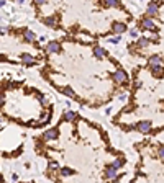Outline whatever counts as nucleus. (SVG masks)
I'll return each instance as SVG.
<instances>
[{
    "instance_id": "1",
    "label": "nucleus",
    "mask_w": 164,
    "mask_h": 183,
    "mask_svg": "<svg viewBox=\"0 0 164 183\" xmlns=\"http://www.w3.org/2000/svg\"><path fill=\"white\" fill-rule=\"evenodd\" d=\"M112 79H113V82L117 83V85H125V83L128 82V75L123 69H117V71L112 74Z\"/></svg>"
},
{
    "instance_id": "2",
    "label": "nucleus",
    "mask_w": 164,
    "mask_h": 183,
    "mask_svg": "<svg viewBox=\"0 0 164 183\" xmlns=\"http://www.w3.org/2000/svg\"><path fill=\"white\" fill-rule=\"evenodd\" d=\"M62 46L59 41H49L48 44L45 46V51L48 52V54H54V52H61Z\"/></svg>"
},
{
    "instance_id": "3",
    "label": "nucleus",
    "mask_w": 164,
    "mask_h": 183,
    "mask_svg": "<svg viewBox=\"0 0 164 183\" xmlns=\"http://www.w3.org/2000/svg\"><path fill=\"white\" fill-rule=\"evenodd\" d=\"M133 128H135L136 131H139V133H149L153 129V124H151V121H139V123H136Z\"/></svg>"
},
{
    "instance_id": "4",
    "label": "nucleus",
    "mask_w": 164,
    "mask_h": 183,
    "mask_svg": "<svg viewBox=\"0 0 164 183\" xmlns=\"http://www.w3.org/2000/svg\"><path fill=\"white\" fill-rule=\"evenodd\" d=\"M57 137H59L57 128H49V129H46L45 134H43V139H45V141H56Z\"/></svg>"
},
{
    "instance_id": "5",
    "label": "nucleus",
    "mask_w": 164,
    "mask_h": 183,
    "mask_svg": "<svg viewBox=\"0 0 164 183\" xmlns=\"http://www.w3.org/2000/svg\"><path fill=\"white\" fill-rule=\"evenodd\" d=\"M127 29H128V26H127V23H123V21H117V23L112 25V31H113L115 34H123Z\"/></svg>"
},
{
    "instance_id": "6",
    "label": "nucleus",
    "mask_w": 164,
    "mask_h": 183,
    "mask_svg": "<svg viewBox=\"0 0 164 183\" xmlns=\"http://www.w3.org/2000/svg\"><path fill=\"white\" fill-rule=\"evenodd\" d=\"M141 28L143 29H148V31H153V29H156V23L153 21V18L146 17L141 20Z\"/></svg>"
},
{
    "instance_id": "7",
    "label": "nucleus",
    "mask_w": 164,
    "mask_h": 183,
    "mask_svg": "<svg viewBox=\"0 0 164 183\" xmlns=\"http://www.w3.org/2000/svg\"><path fill=\"white\" fill-rule=\"evenodd\" d=\"M105 178H107V180H120L118 170H117V168H113V167H108V168H105Z\"/></svg>"
},
{
    "instance_id": "8",
    "label": "nucleus",
    "mask_w": 164,
    "mask_h": 183,
    "mask_svg": "<svg viewBox=\"0 0 164 183\" xmlns=\"http://www.w3.org/2000/svg\"><path fill=\"white\" fill-rule=\"evenodd\" d=\"M158 13H159V3H158V2H151V3L148 5V17L153 18V17H156Z\"/></svg>"
},
{
    "instance_id": "9",
    "label": "nucleus",
    "mask_w": 164,
    "mask_h": 183,
    "mask_svg": "<svg viewBox=\"0 0 164 183\" xmlns=\"http://www.w3.org/2000/svg\"><path fill=\"white\" fill-rule=\"evenodd\" d=\"M102 7H105V8H120L122 3H120V0H102Z\"/></svg>"
},
{
    "instance_id": "10",
    "label": "nucleus",
    "mask_w": 164,
    "mask_h": 183,
    "mask_svg": "<svg viewBox=\"0 0 164 183\" xmlns=\"http://www.w3.org/2000/svg\"><path fill=\"white\" fill-rule=\"evenodd\" d=\"M94 56L98 59V61H102V59L107 57V51L103 49V47H100V46H95L94 47Z\"/></svg>"
},
{
    "instance_id": "11",
    "label": "nucleus",
    "mask_w": 164,
    "mask_h": 183,
    "mask_svg": "<svg viewBox=\"0 0 164 183\" xmlns=\"http://www.w3.org/2000/svg\"><path fill=\"white\" fill-rule=\"evenodd\" d=\"M43 23L49 28H56L57 26V17H45L43 18Z\"/></svg>"
},
{
    "instance_id": "12",
    "label": "nucleus",
    "mask_w": 164,
    "mask_h": 183,
    "mask_svg": "<svg viewBox=\"0 0 164 183\" xmlns=\"http://www.w3.org/2000/svg\"><path fill=\"white\" fill-rule=\"evenodd\" d=\"M23 38L26 43H35L36 41V34L33 33V31H30V29H23Z\"/></svg>"
},
{
    "instance_id": "13",
    "label": "nucleus",
    "mask_w": 164,
    "mask_h": 183,
    "mask_svg": "<svg viewBox=\"0 0 164 183\" xmlns=\"http://www.w3.org/2000/svg\"><path fill=\"white\" fill-rule=\"evenodd\" d=\"M20 61H21V64H25V66H33V64H35V59H33V56L26 54V52L20 56Z\"/></svg>"
},
{
    "instance_id": "14",
    "label": "nucleus",
    "mask_w": 164,
    "mask_h": 183,
    "mask_svg": "<svg viewBox=\"0 0 164 183\" xmlns=\"http://www.w3.org/2000/svg\"><path fill=\"white\" fill-rule=\"evenodd\" d=\"M149 41H151V39L148 36H138L136 46H138V47H148V46H149Z\"/></svg>"
},
{
    "instance_id": "15",
    "label": "nucleus",
    "mask_w": 164,
    "mask_h": 183,
    "mask_svg": "<svg viewBox=\"0 0 164 183\" xmlns=\"http://www.w3.org/2000/svg\"><path fill=\"white\" fill-rule=\"evenodd\" d=\"M110 167H113V168H117V170H120V168H123V167H125V159H123V157H118V159H115L113 162L110 163Z\"/></svg>"
},
{
    "instance_id": "16",
    "label": "nucleus",
    "mask_w": 164,
    "mask_h": 183,
    "mask_svg": "<svg viewBox=\"0 0 164 183\" xmlns=\"http://www.w3.org/2000/svg\"><path fill=\"white\" fill-rule=\"evenodd\" d=\"M148 64H149V66H161V64H164V62H163V57H161V56H151L149 61H148Z\"/></svg>"
},
{
    "instance_id": "17",
    "label": "nucleus",
    "mask_w": 164,
    "mask_h": 183,
    "mask_svg": "<svg viewBox=\"0 0 164 183\" xmlns=\"http://www.w3.org/2000/svg\"><path fill=\"white\" fill-rule=\"evenodd\" d=\"M149 72H151L153 75H161L164 72V66L161 64V66H149Z\"/></svg>"
},
{
    "instance_id": "18",
    "label": "nucleus",
    "mask_w": 164,
    "mask_h": 183,
    "mask_svg": "<svg viewBox=\"0 0 164 183\" xmlns=\"http://www.w3.org/2000/svg\"><path fill=\"white\" fill-rule=\"evenodd\" d=\"M64 121H67V123H74V121L77 119V115L74 111H66L64 113V118H62Z\"/></svg>"
},
{
    "instance_id": "19",
    "label": "nucleus",
    "mask_w": 164,
    "mask_h": 183,
    "mask_svg": "<svg viewBox=\"0 0 164 183\" xmlns=\"http://www.w3.org/2000/svg\"><path fill=\"white\" fill-rule=\"evenodd\" d=\"M59 173H61V177H64V178H67V177H71V175H74V170L72 168H69V167H59Z\"/></svg>"
},
{
    "instance_id": "20",
    "label": "nucleus",
    "mask_w": 164,
    "mask_h": 183,
    "mask_svg": "<svg viewBox=\"0 0 164 183\" xmlns=\"http://www.w3.org/2000/svg\"><path fill=\"white\" fill-rule=\"evenodd\" d=\"M62 93H64L66 96H69V98H74V100H76V98H77V95H76V92L72 90V87H64L62 88Z\"/></svg>"
},
{
    "instance_id": "21",
    "label": "nucleus",
    "mask_w": 164,
    "mask_h": 183,
    "mask_svg": "<svg viewBox=\"0 0 164 183\" xmlns=\"http://www.w3.org/2000/svg\"><path fill=\"white\" fill-rule=\"evenodd\" d=\"M49 119H51V111H46L45 115H41V119H40V123H38V126H43V124H46V123H49Z\"/></svg>"
},
{
    "instance_id": "22",
    "label": "nucleus",
    "mask_w": 164,
    "mask_h": 183,
    "mask_svg": "<svg viewBox=\"0 0 164 183\" xmlns=\"http://www.w3.org/2000/svg\"><path fill=\"white\" fill-rule=\"evenodd\" d=\"M36 98H38L41 106H46V105H48V98L45 96V93H36Z\"/></svg>"
},
{
    "instance_id": "23",
    "label": "nucleus",
    "mask_w": 164,
    "mask_h": 183,
    "mask_svg": "<svg viewBox=\"0 0 164 183\" xmlns=\"http://www.w3.org/2000/svg\"><path fill=\"white\" fill-rule=\"evenodd\" d=\"M48 168L49 170H59V163L54 162V160H51V162L48 163Z\"/></svg>"
},
{
    "instance_id": "24",
    "label": "nucleus",
    "mask_w": 164,
    "mask_h": 183,
    "mask_svg": "<svg viewBox=\"0 0 164 183\" xmlns=\"http://www.w3.org/2000/svg\"><path fill=\"white\" fill-rule=\"evenodd\" d=\"M120 34H117V36H113V38H108V43H113V44H117V43H120Z\"/></svg>"
},
{
    "instance_id": "25",
    "label": "nucleus",
    "mask_w": 164,
    "mask_h": 183,
    "mask_svg": "<svg viewBox=\"0 0 164 183\" xmlns=\"http://www.w3.org/2000/svg\"><path fill=\"white\" fill-rule=\"evenodd\" d=\"M158 157H159L161 160H164V146H161L159 149H158Z\"/></svg>"
},
{
    "instance_id": "26",
    "label": "nucleus",
    "mask_w": 164,
    "mask_h": 183,
    "mask_svg": "<svg viewBox=\"0 0 164 183\" xmlns=\"http://www.w3.org/2000/svg\"><path fill=\"white\" fill-rule=\"evenodd\" d=\"M33 3L36 5V7H41V5H46V3H48V0H33Z\"/></svg>"
},
{
    "instance_id": "27",
    "label": "nucleus",
    "mask_w": 164,
    "mask_h": 183,
    "mask_svg": "<svg viewBox=\"0 0 164 183\" xmlns=\"http://www.w3.org/2000/svg\"><path fill=\"white\" fill-rule=\"evenodd\" d=\"M158 39V38H159V34H158V31H154V29H153V33H151V36H149V39Z\"/></svg>"
},
{
    "instance_id": "28",
    "label": "nucleus",
    "mask_w": 164,
    "mask_h": 183,
    "mask_svg": "<svg viewBox=\"0 0 164 183\" xmlns=\"http://www.w3.org/2000/svg\"><path fill=\"white\" fill-rule=\"evenodd\" d=\"M4 103H5V95L4 93H0V108L4 106Z\"/></svg>"
},
{
    "instance_id": "29",
    "label": "nucleus",
    "mask_w": 164,
    "mask_h": 183,
    "mask_svg": "<svg viewBox=\"0 0 164 183\" xmlns=\"http://www.w3.org/2000/svg\"><path fill=\"white\" fill-rule=\"evenodd\" d=\"M135 88H141V82H139L138 79L135 80Z\"/></svg>"
},
{
    "instance_id": "30",
    "label": "nucleus",
    "mask_w": 164,
    "mask_h": 183,
    "mask_svg": "<svg viewBox=\"0 0 164 183\" xmlns=\"http://www.w3.org/2000/svg\"><path fill=\"white\" fill-rule=\"evenodd\" d=\"M130 34H131L133 38H136V36H138V31H136V29H131V31H130Z\"/></svg>"
},
{
    "instance_id": "31",
    "label": "nucleus",
    "mask_w": 164,
    "mask_h": 183,
    "mask_svg": "<svg viewBox=\"0 0 164 183\" xmlns=\"http://www.w3.org/2000/svg\"><path fill=\"white\" fill-rule=\"evenodd\" d=\"M40 43H41V44H45V43H46V36H41L40 38Z\"/></svg>"
},
{
    "instance_id": "32",
    "label": "nucleus",
    "mask_w": 164,
    "mask_h": 183,
    "mask_svg": "<svg viewBox=\"0 0 164 183\" xmlns=\"http://www.w3.org/2000/svg\"><path fill=\"white\" fill-rule=\"evenodd\" d=\"M127 98H128V96L125 95V93H122V95H120V100H127Z\"/></svg>"
},
{
    "instance_id": "33",
    "label": "nucleus",
    "mask_w": 164,
    "mask_h": 183,
    "mask_svg": "<svg viewBox=\"0 0 164 183\" xmlns=\"http://www.w3.org/2000/svg\"><path fill=\"white\" fill-rule=\"evenodd\" d=\"M5 5V0H0V7H4Z\"/></svg>"
},
{
    "instance_id": "34",
    "label": "nucleus",
    "mask_w": 164,
    "mask_h": 183,
    "mask_svg": "<svg viewBox=\"0 0 164 183\" xmlns=\"http://www.w3.org/2000/svg\"><path fill=\"white\" fill-rule=\"evenodd\" d=\"M16 2H18V3H23V2H25V0H16Z\"/></svg>"
}]
</instances>
